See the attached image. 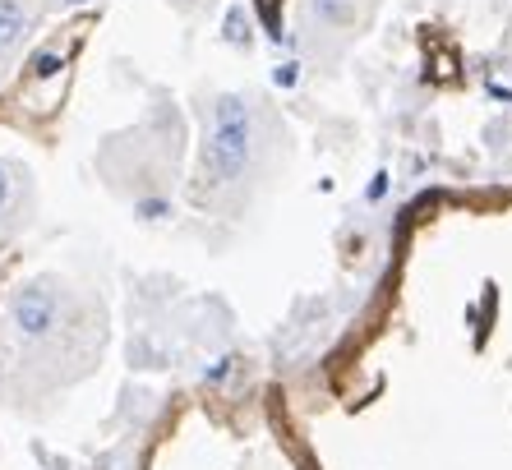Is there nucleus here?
I'll return each mask as SVG.
<instances>
[{
	"mask_svg": "<svg viewBox=\"0 0 512 470\" xmlns=\"http://www.w3.org/2000/svg\"><path fill=\"white\" fill-rule=\"evenodd\" d=\"M379 0H296V42L314 70H333L370 28Z\"/></svg>",
	"mask_w": 512,
	"mask_h": 470,
	"instance_id": "3",
	"label": "nucleus"
},
{
	"mask_svg": "<svg viewBox=\"0 0 512 470\" xmlns=\"http://www.w3.org/2000/svg\"><path fill=\"white\" fill-rule=\"evenodd\" d=\"M227 42H236V47H250L254 42V24H250V14L240 10V5L227 14Z\"/></svg>",
	"mask_w": 512,
	"mask_h": 470,
	"instance_id": "5",
	"label": "nucleus"
},
{
	"mask_svg": "<svg viewBox=\"0 0 512 470\" xmlns=\"http://www.w3.org/2000/svg\"><path fill=\"white\" fill-rule=\"evenodd\" d=\"M37 217V176L19 157H0V245L28 231Z\"/></svg>",
	"mask_w": 512,
	"mask_h": 470,
	"instance_id": "4",
	"label": "nucleus"
},
{
	"mask_svg": "<svg viewBox=\"0 0 512 470\" xmlns=\"http://www.w3.org/2000/svg\"><path fill=\"white\" fill-rule=\"evenodd\" d=\"M14 60H19V56H10V51H5V42H0V83H5V74L14 70Z\"/></svg>",
	"mask_w": 512,
	"mask_h": 470,
	"instance_id": "8",
	"label": "nucleus"
},
{
	"mask_svg": "<svg viewBox=\"0 0 512 470\" xmlns=\"http://www.w3.org/2000/svg\"><path fill=\"white\" fill-rule=\"evenodd\" d=\"M97 176L139 222H167L185 189V120L171 102H148L130 130L107 134Z\"/></svg>",
	"mask_w": 512,
	"mask_h": 470,
	"instance_id": "2",
	"label": "nucleus"
},
{
	"mask_svg": "<svg viewBox=\"0 0 512 470\" xmlns=\"http://www.w3.org/2000/svg\"><path fill=\"white\" fill-rule=\"evenodd\" d=\"M42 14H70V10H88V5H102V0H37Z\"/></svg>",
	"mask_w": 512,
	"mask_h": 470,
	"instance_id": "7",
	"label": "nucleus"
},
{
	"mask_svg": "<svg viewBox=\"0 0 512 470\" xmlns=\"http://www.w3.org/2000/svg\"><path fill=\"white\" fill-rule=\"evenodd\" d=\"M167 5L180 14V19H194V24H199V19H208V14L217 10V0H167Z\"/></svg>",
	"mask_w": 512,
	"mask_h": 470,
	"instance_id": "6",
	"label": "nucleus"
},
{
	"mask_svg": "<svg viewBox=\"0 0 512 470\" xmlns=\"http://www.w3.org/2000/svg\"><path fill=\"white\" fill-rule=\"evenodd\" d=\"M199 148L185 194L199 212L240 217L268 194L286 153L291 125L254 88H222L199 97Z\"/></svg>",
	"mask_w": 512,
	"mask_h": 470,
	"instance_id": "1",
	"label": "nucleus"
}]
</instances>
